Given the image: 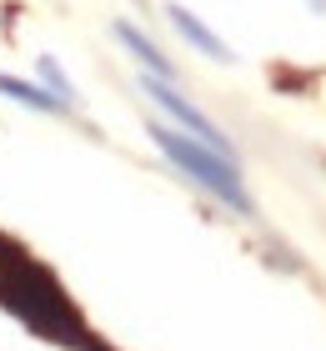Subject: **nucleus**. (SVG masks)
<instances>
[{"mask_svg": "<svg viewBox=\"0 0 326 351\" xmlns=\"http://www.w3.org/2000/svg\"><path fill=\"white\" fill-rule=\"evenodd\" d=\"M0 306L15 311L21 322L45 341H65V346H80L86 351V322L80 311L71 306V296L60 291V281L45 271L25 246H15L0 236Z\"/></svg>", "mask_w": 326, "mask_h": 351, "instance_id": "obj_1", "label": "nucleus"}, {"mask_svg": "<svg viewBox=\"0 0 326 351\" xmlns=\"http://www.w3.org/2000/svg\"><path fill=\"white\" fill-rule=\"evenodd\" d=\"M151 136H156V146L171 156L176 166H181L196 186H206L211 196H221L226 206H236V211H251V196L241 191V176H236V161H226V156L216 151H206L201 141H191L181 136L176 125H151Z\"/></svg>", "mask_w": 326, "mask_h": 351, "instance_id": "obj_2", "label": "nucleus"}, {"mask_svg": "<svg viewBox=\"0 0 326 351\" xmlns=\"http://www.w3.org/2000/svg\"><path fill=\"white\" fill-rule=\"evenodd\" d=\"M141 90L151 95V101H156L161 110H171V121H176V125H186V131H191L196 141H201L206 151H216V156H226V161H231V141H226V136L216 131V125H211V121L201 116V110H196V106L186 101V95H176L166 81H161V75H141Z\"/></svg>", "mask_w": 326, "mask_h": 351, "instance_id": "obj_3", "label": "nucleus"}, {"mask_svg": "<svg viewBox=\"0 0 326 351\" xmlns=\"http://www.w3.org/2000/svg\"><path fill=\"white\" fill-rule=\"evenodd\" d=\"M116 36H121V45H126V51H130V56H136L141 66H145V75H161V81H171V60L161 56V51H156V45L141 36L136 25H116Z\"/></svg>", "mask_w": 326, "mask_h": 351, "instance_id": "obj_4", "label": "nucleus"}, {"mask_svg": "<svg viewBox=\"0 0 326 351\" xmlns=\"http://www.w3.org/2000/svg\"><path fill=\"white\" fill-rule=\"evenodd\" d=\"M171 21H176V30H181V36H186L191 45H201V51H206L211 60H231V56H226V45H221L216 36H211V30H206L201 21H196L191 10H181V5H171Z\"/></svg>", "mask_w": 326, "mask_h": 351, "instance_id": "obj_5", "label": "nucleus"}, {"mask_svg": "<svg viewBox=\"0 0 326 351\" xmlns=\"http://www.w3.org/2000/svg\"><path fill=\"white\" fill-rule=\"evenodd\" d=\"M0 90H5L10 101L30 106V110H60V95H45L40 86H25V81H15V75H0Z\"/></svg>", "mask_w": 326, "mask_h": 351, "instance_id": "obj_6", "label": "nucleus"}, {"mask_svg": "<svg viewBox=\"0 0 326 351\" xmlns=\"http://www.w3.org/2000/svg\"><path fill=\"white\" fill-rule=\"evenodd\" d=\"M40 75H45V86H51V90H60V106H71V101H75V95H71V81H65V75L51 66V60H40Z\"/></svg>", "mask_w": 326, "mask_h": 351, "instance_id": "obj_7", "label": "nucleus"}, {"mask_svg": "<svg viewBox=\"0 0 326 351\" xmlns=\"http://www.w3.org/2000/svg\"><path fill=\"white\" fill-rule=\"evenodd\" d=\"M86 351H106V346H95V341H86Z\"/></svg>", "mask_w": 326, "mask_h": 351, "instance_id": "obj_8", "label": "nucleus"}, {"mask_svg": "<svg viewBox=\"0 0 326 351\" xmlns=\"http://www.w3.org/2000/svg\"><path fill=\"white\" fill-rule=\"evenodd\" d=\"M321 5H326V0H321Z\"/></svg>", "mask_w": 326, "mask_h": 351, "instance_id": "obj_9", "label": "nucleus"}]
</instances>
